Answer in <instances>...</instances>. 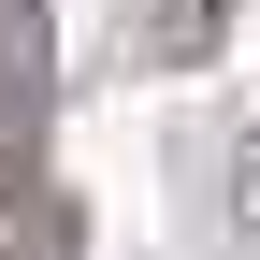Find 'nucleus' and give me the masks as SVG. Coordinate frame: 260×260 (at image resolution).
Returning <instances> with one entry per match:
<instances>
[{
    "label": "nucleus",
    "mask_w": 260,
    "mask_h": 260,
    "mask_svg": "<svg viewBox=\"0 0 260 260\" xmlns=\"http://www.w3.org/2000/svg\"><path fill=\"white\" fill-rule=\"evenodd\" d=\"M232 15H246V0H145V44H159V58H203Z\"/></svg>",
    "instance_id": "nucleus-1"
},
{
    "label": "nucleus",
    "mask_w": 260,
    "mask_h": 260,
    "mask_svg": "<svg viewBox=\"0 0 260 260\" xmlns=\"http://www.w3.org/2000/svg\"><path fill=\"white\" fill-rule=\"evenodd\" d=\"M232 217H246V246H260V130L232 145Z\"/></svg>",
    "instance_id": "nucleus-2"
}]
</instances>
